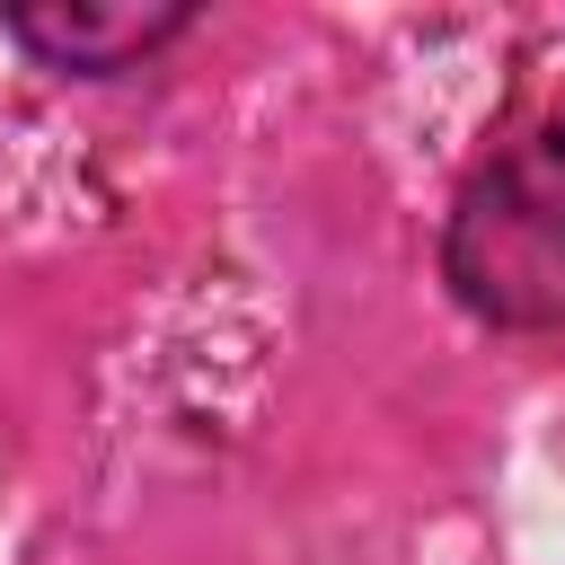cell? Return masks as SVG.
<instances>
[{"instance_id":"cell-1","label":"cell","mask_w":565,"mask_h":565,"mask_svg":"<svg viewBox=\"0 0 565 565\" xmlns=\"http://www.w3.org/2000/svg\"><path fill=\"white\" fill-rule=\"evenodd\" d=\"M450 291L494 327L565 318V124L486 159L450 212Z\"/></svg>"},{"instance_id":"cell-2","label":"cell","mask_w":565,"mask_h":565,"mask_svg":"<svg viewBox=\"0 0 565 565\" xmlns=\"http://www.w3.org/2000/svg\"><path fill=\"white\" fill-rule=\"evenodd\" d=\"M185 26L177 0H26L9 9V35L26 53H44L53 71H124L150 44H168Z\"/></svg>"}]
</instances>
